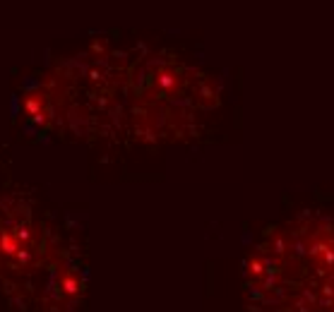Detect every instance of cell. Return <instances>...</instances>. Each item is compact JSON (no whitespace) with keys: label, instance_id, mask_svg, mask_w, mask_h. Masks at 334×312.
<instances>
[{"label":"cell","instance_id":"obj_1","mask_svg":"<svg viewBox=\"0 0 334 312\" xmlns=\"http://www.w3.org/2000/svg\"><path fill=\"white\" fill-rule=\"evenodd\" d=\"M2 245H5V252H14V243H12V238H2Z\"/></svg>","mask_w":334,"mask_h":312}]
</instances>
